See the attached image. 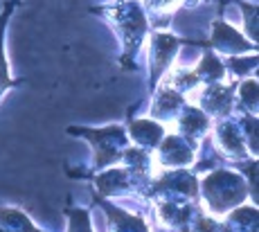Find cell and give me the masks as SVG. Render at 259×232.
Wrapping results in <instances>:
<instances>
[{
	"label": "cell",
	"instance_id": "3",
	"mask_svg": "<svg viewBox=\"0 0 259 232\" xmlns=\"http://www.w3.org/2000/svg\"><path fill=\"white\" fill-rule=\"evenodd\" d=\"M158 160L165 167H187L194 160V156H192L189 145L183 140V135H167L160 142Z\"/></svg>",
	"mask_w": 259,
	"mask_h": 232
},
{
	"label": "cell",
	"instance_id": "4",
	"mask_svg": "<svg viewBox=\"0 0 259 232\" xmlns=\"http://www.w3.org/2000/svg\"><path fill=\"white\" fill-rule=\"evenodd\" d=\"M178 48V41L169 34H156L151 43V66H153V83L162 75V70L169 66L174 52Z\"/></svg>",
	"mask_w": 259,
	"mask_h": 232
},
{
	"label": "cell",
	"instance_id": "13",
	"mask_svg": "<svg viewBox=\"0 0 259 232\" xmlns=\"http://www.w3.org/2000/svg\"><path fill=\"white\" fill-rule=\"evenodd\" d=\"M239 97H241L243 106L248 111H257V81L255 79H248L239 86Z\"/></svg>",
	"mask_w": 259,
	"mask_h": 232
},
{
	"label": "cell",
	"instance_id": "8",
	"mask_svg": "<svg viewBox=\"0 0 259 232\" xmlns=\"http://www.w3.org/2000/svg\"><path fill=\"white\" fill-rule=\"evenodd\" d=\"M131 137L140 147H156L165 137V129L153 120H138L131 122Z\"/></svg>",
	"mask_w": 259,
	"mask_h": 232
},
{
	"label": "cell",
	"instance_id": "12",
	"mask_svg": "<svg viewBox=\"0 0 259 232\" xmlns=\"http://www.w3.org/2000/svg\"><path fill=\"white\" fill-rule=\"evenodd\" d=\"M95 182H97L102 194H111V192H115V190H122L128 182V178H126V174H124V169H111V171H106V174L97 176Z\"/></svg>",
	"mask_w": 259,
	"mask_h": 232
},
{
	"label": "cell",
	"instance_id": "1",
	"mask_svg": "<svg viewBox=\"0 0 259 232\" xmlns=\"http://www.w3.org/2000/svg\"><path fill=\"white\" fill-rule=\"evenodd\" d=\"M203 196L212 212H228L230 207L241 203L246 199V185L241 176L230 174V171H214L203 180Z\"/></svg>",
	"mask_w": 259,
	"mask_h": 232
},
{
	"label": "cell",
	"instance_id": "7",
	"mask_svg": "<svg viewBox=\"0 0 259 232\" xmlns=\"http://www.w3.org/2000/svg\"><path fill=\"white\" fill-rule=\"evenodd\" d=\"M207 126H210V120L205 117V113L201 108H187L181 115V120H178L181 135H185V140H194V142L207 131Z\"/></svg>",
	"mask_w": 259,
	"mask_h": 232
},
{
	"label": "cell",
	"instance_id": "11",
	"mask_svg": "<svg viewBox=\"0 0 259 232\" xmlns=\"http://www.w3.org/2000/svg\"><path fill=\"white\" fill-rule=\"evenodd\" d=\"M9 14H12V5H7L5 14L0 16V97L12 86H16V81L9 77V66H7V59H5V25H7Z\"/></svg>",
	"mask_w": 259,
	"mask_h": 232
},
{
	"label": "cell",
	"instance_id": "14",
	"mask_svg": "<svg viewBox=\"0 0 259 232\" xmlns=\"http://www.w3.org/2000/svg\"><path fill=\"white\" fill-rule=\"evenodd\" d=\"M68 216H70V230H68V232H93L91 230V219H88V212L74 210V212H68Z\"/></svg>",
	"mask_w": 259,
	"mask_h": 232
},
{
	"label": "cell",
	"instance_id": "6",
	"mask_svg": "<svg viewBox=\"0 0 259 232\" xmlns=\"http://www.w3.org/2000/svg\"><path fill=\"white\" fill-rule=\"evenodd\" d=\"M212 43H214V48H219V50H223V52H246V50H252V48H255L248 41H243V38L237 34V29L226 25V23H217V25H214Z\"/></svg>",
	"mask_w": 259,
	"mask_h": 232
},
{
	"label": "cell",
	"instance_id": "5",
	"mask_svg": "<svg viewBox=\"0 0 259 232\" xmlns=\"http://www.w3.org/2000/svg\"><path fill=\"white\" fill-rule=\"evenodd\" d=\"M102 207L108 214V223H111L108 232H149L147 223H144L140 216L126 214V212L117 210V207H113L111 203H106V201H102Z\"/></svg>",
	"mask_w": 259,
	"mask_h": 232
},
{
	"label": "cell",
	"instance_id": "2",
	"mask_svg": "<svg viewBox=\"0 0 259 232\" xmlns=\"http://www.w3.org/2000/svg\"><path fill=\"white\" fill-rule=\"evenodd\" d=\"M72 133H86V137L91 140V145L95 147V154H97V167H106L117 162L119 158H124L126 147V135L124 129L119 126H106V129H70Z\"/></svg>",
	"mask_w": 259,
	"mask_h": 232
},
{
	"label": "cell",
	"instance_id": "9",
	"mask_svg": "<svg viewBox=\"0 0 259 232\" xmlns=\"http://www.w3.org/2000/svg\"><path fill=\"white\" fill-rule=\"evenodd\" d=\"M243 137H246V135H241L232 122H223V124L217 129V145L221 147L226 154H230V156H239V158L246 156V145H243Z\"/></svg>",
	"mask_w": 259,
	"mask_h": 232
},
{
	"label": "cell",
	"instance_id": "10",
	"mask_svg": "<svg viewBox=\"0 0 259 232\" xmlns=\"http://www.w3.org/2000/svg\"><path fill=\"white\" fill-rule=\"evenodd\" d=\"M0 232H41L34 228L32 221L18 210L0 207Z\"/></svg>",
	"mask_w": 259,
	"mask_h": 232
}]
</instances>
